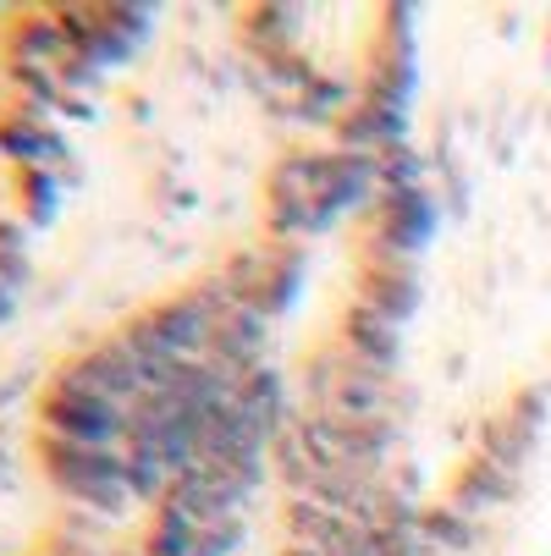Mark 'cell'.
Segmentation results:
<instances>
[{"label": "cell", "mask_w": 551, "mask_h": 556, "mask_svg": "<svg viewBox=\"0 0 551 556\" xmlns=\"http://www.w3.org/2000/svg\"><path fill=\"white\" fill-rule=\"evenodd\" d=\"M39 425H45V435H61L77 446H122L127 452L133 408L105 403V396H89V391H50L39 403Z\"/></svg>", "instance_id": "obj_1"}, {"label": "cell", "mask_w": 551, "mask_h": 556, "mask_svg": "<svg viewBox=\"0 0 551 556\" xmlns=\"http://www.w3.org/2000/svg\"><path fill=\"white\" fill-rule=\"evenodd\" d=\"M50 391H89V396H105V403L133 408L138 396H143V375H138V364H133L127 342H122V337H111V342L89 348L84 358H72V364L50 380Z\"/></svg>", "instance_id": "obj_2"}, {"label": "cell", "mask_w": 551, "mask_h": 556, "mask_svg": "<svg viewBox=\"0 0 551 556\" xmlns=\"http://www.w3.org/2000/svg\"><path fill=\"white\" fill-rule=\"evenodd\" d=\"M39 463H45V480L55 491L127 480V452L122 446H77V441H61V435H39Z\"/></svg>", "instance_id": "obj_3"}, {"label": "cell", "mask_w": 551, "mask_h": 556, "mask_svg": "<svg viewBox=\"0 0 551 556\" xmlns=\"http://www.w3.org/2000/svg\"><path fill=\"white\" fill-rule=\"evenodd\" d=\"M265 337H271V320L260 308H249V303H238L231 314H221L215 320V337H210V364H221L231 380H243V375H254V369H265L260 358H265Z\"/></svg>", "instance_id": "obj_4"}, {"label": "cell", "mask_w": 551, "mask_h": 556, "mask_svg": "<svg viewBox=\"0 0 551 556\" xmlns=\"http://www.w3.org/2000/svg\"><path fill=\"white\" fill-rule=\"evenodd\" d=\"M143 320V331L161 342L166 353H177V358H204L210 353V337H215V314L188 292V298H172V303H161V308H149V314H138Z\"/></svg>", "instance_id": "obj_5"}, {"label": "cell", "mask_w": 551, "mask_h": 556, "mask_svg": "<svg viewBox=\"0 0 551 556\" xmlns=\"http://www.w3.org/2000/svg\"><path fill=\"white\" fill-rule=\"evenodd\" d=\"M0 154L17 161V172H55L61 161H72V149L45 127V116L39 111H23V105L0 122Z\"/></svg>", "instance_id": "obj_6"}, {"label": "cell", "mask_w": 551, "mask_h": 556, "mask_svg": "<svg viewBox=\"0 0 551 556\" xmlns=\"http://www.w3.org/2000/svg\"><path fill=\"white\" fill-rule=\"evenodd\" d=\"M359 303L386 314L391 326H409L419 314V265H364L359 276Z\"/></svg>", "instance_id": "obj_7"}, {"label": "cell", "mask_w": 551, "mask_h": 556, "mask_svg": "<svg viewBox=\"0 0 551 556\" xmlns=\"http://www.w3.org/2000/svg\"><path fill=\"white\" fill-rule=\"evenodd\" d=\"M342 353L359 358L375 375H391V364H398V353H403V326H391L386 314L353 303L348 320H342Z\"/></svg>", "instance_id": "obj_8"}, {"label": "cell", "mask_w": 551, "mask_h": 556, "mask_svg": "<svg viewBox=\"0 0 551 556\" xmlns=\"http://www.w3.org/2000/svg\"><path fill=\"white\" fill-rule=\"evenodd\" d=\"M403 132H409V111H386V105L359 100V105L337 122V149H348V154H375V161H380L386 149L403 143Z\"/></svg>", "instance_id": "obj_9"}, {"label": "cell", "mask_w": 551, "mask_h": 556, "mask_svg": "<svg viewBox=\"0 0 551 556\" xmlns=\"http://www.w3.org/2000/svg\"><path fill=\"white\" fill-rule=\"evenodd\" d=\"M66 55H72V45H66L55 12H23V17H12V28H7V61L12 66H61Z\"/></svg>", "instance_id": "obj_10"}, {"label": "cell", "mask_w": 551, "mask_h": 556, "mask_svg": "<svg viewBox=\"0 0 551 556\" xmlns=\"http://www.w3.org/2000/svg\"><path fill=\"white\" fill-rule=\"evenodd\" d=\"M231 403H238L249 419H260L271 435H281L298 414L287 408V380L276 375V369H254V375H243L238 386H231Z\"/></svg>", "instance_id": "obj_11"}, {"label": "cell", "mask_w": 551, "mask_h": 556, "mask_svg": "<svg viewBox=\"0 0 551 556\" xmlns=\"http://www.w3.org/2000/svg\"><path fill=\"white\" fill-rule=\"evenodd\" d=\"M298 287H303V249H265V276H260V298L254 308L265 314V320H276V314H287L298 303Z\"/></svg>", "instance_id": "obj_12"}, {"label": "cell", "mask_w": 551, "mask_h": 556, "mask_svg": "<svg viewBox=\"0 0 551 556\" xmlns=\"http://www.w3.org/2000/svg\"><path fill=\"white\" fill-rule=\"evenodd\" d=\"M508 496H513V473L497 468L491 457H468L463 473H458V485H452V507L468 513V518L497 507V502H508Z\"/></svg>", "instance_id": "obj_13"}, {"label": "cell", "mask_w": 551, "mask_h": 556, "mask_svg": "<svg viewBox=\"0 0 551 556\" xmlns=\"http://www.w3.org/2000/svg\"><path fill=\"white\" fill-rule=\"evenodd\" d=\"M177 463L166 452H154V446H127V491L133 502H149V507H161L177 485Z\"/></svg>", "instance_id": "obj_14"}, {"label": "cell", "mask_w": 551, "mask_h": 556, "mask_svg": "<svg viewBox=\"0 0 551 556\" xmlns=\"http://www.w3.org/2000/svg\"><path fill=\"white\" fill-rule=\"evenodd\" d=\"M7 84H12V94L23 100V111H39V116H55V111H66V100H72L55 66H12V61H7Z\"/></svg>", "instance_id": "obj_15"}, {"label": "cell", "mask_w": 551, "mask_h": 556, "mask_svg": "<svg viewBox=\"0 0 551 556\" xmlns=\"http://www.w3.org/2000/svg\"><path fill=\"white\" fill-rule=\"evenodd\" d=\"M535 435H540V430L518 425L513 414H508V419H491V425H480V457H491L497 468L518 473V468L535 457Z\"/></svg>", "instance_id": "obj_16"}, {"label": "cell", "mask_w": 551, "mask_h": 556, "mask_svg": "<svg viewBox=\"0 0 551 556\" xmlns=\"http://www.w3.org/2000/svg\"><path fill=\"white\" fill-rule=\"evenodd\" d=\"M419 534L441 551V556H463V551H475L480 545V523L458 513V507H425L419 513Z\"/></svg>", "instance_id": "obj_17"}, {"label": "cell", "mask_w": 551, "mask_h": 556, "mask_svg": "<svg viewBox=\"0 0 551 556\" xmlns=\"http://www.w3.org/2000/svg\"><path fill=\"white\" fill-rule=\"evenodd\" d=\"M193 540H199V523L183 507L161 502L154 523H149V540H143V556H193Z\"/></svg>", "instance_id": "obj_18"}, {"label": "cell", "mask_w": 551, "mask_h": 556, "mask_svg": "<svg viewBox=\"0 0 551 556\" xmlns=\"http://www.w3.org/2000/svg\"><path fill=\"white\" fill-rule=\"evenodd\" d=\"M243 23H249V45H254V55H265V50H292V45H298V23H303V12H298V7H254Z\"/></svg>", "instance_id": "obj_19"}, {"label": "cell", "mask_w": 551, "mask_h": 556, "mask_svg": "<svg viewBox=\"0 0 551 556\" xmlns=\"http://www.w3.org/2000/svg\"><path fill=\"white\" fill-rule=\"evenodd\" d=\"M271 463H276L281 480L292 485V496H309V491H314V480H321V468H314V457L303 452V441H298V430H292V425L271 441Z\"/></svg>", "instance_id": "obj_20"}, {"label": "cell", "mask_w": 551, "mask_h": 556, "mask_svg": "<svg viewBox=\"0 0 551 556\" xmlns=\"http://www.w3.org/2000/svg\"><path fill=\"white\" fill-rule=\"evenodd\" d=\"M348 111L353 100L342 94V84H326V77H309V89L298 94V122H314V127H337Z\"/></svg>", "instance_id": "obj_21"}, {"label": "cell", "mask_w": 551, "mask_h": 556, "mask_svg": "<svg viewBox=\"0 0 551 556\" xmlns=\"http://www.w3.org/2000/svg\"><path fill=\"white\" fill-rule=\"evenodd\" d=\"M403 188H425V154H414L409 143L380 154V193H403Z\"/></svg>", "instance_id": "obj_22"}, {"label": "cell", "mask_w": 551, "mask_h": 556, "mask_svg": "<svg viewBox=\"0 0 551 556\" xmlns=\"http://www.w3.org/2000/svg\"><path fill=\"white\" fill-rule=\"evenodd\" d=\"M17 193H28L23 204H28L34 220H50L55 199H61V182H55V172H17Z\"/></svg>", "instance_id": "obj_23"}, {"label": "cell", "mask_w": 551, "mask_h": 556, "mask_svg": "<svg viewBox=\"0 0 551 556\" xmlns=\"http://www.w3.org/2000/svg\"><path fill=\"white\" fill-rule=\"evenodd\" d=\"M105 23L138 50V45L149 39V28H154V12H149V7H105Z\"/></svg>", "instance_id": "obj_24"}, {"label": "cell", "mask_w": 551, "mask_h": 556, "mask_svg": "<svg viewBox=\"0 0 551 556\" xmlns=\"http://www.w3.org/2000/svg\"><path fill=\"white\" fill-rule=\"evenodd\" d=\"M243 540V518H226V523H210V529H199V540H193V556H226L231 545Z\"/></svg>", "instance_id": "obj_25"}, {"label": "cell", "mask_w": 551, "mask_h": 556, "mask_svg": "<svg viewBox=\"0 0 551 556\" xmlns=\"http://www.w3.org/2000/svg\"><path fill=\"white\" fill-rule=\"evenodd\" d=\"M0 281H7V287L23 298V287L34 281V265H28V254H17V249H0Z\"/></svg>", "instance_id": "obj_26"}, {"label": "cell", "mask_w": 551, "mask_h": 556, "mask_svg": "<svg viewBox=\"0 0 551 556\" xmlns=\"http://www.w3.org/2000/svg\"><path fill=\"white\" fill-rule=\"evenodd\" d=\"M513 419H518V425H529V430H540V419H546V396H540V391H518Z\"/></svg>", "instance_id": "obj_27"}, {"label": "cell", "mask_w": 551, "mask_h": 556, "mask_svg": "<svg viewBox=\"0 0 551 556\" xmlns=\"http://www.w3.org/2000/svg\"><path fill=\"white\" fill-rule=\"evenodd\" d=\"M0 249L28 254V231H23V220H7V215H0Z\"/></svg>", "instance_id": "obj_28"}, {"label": "cell", "mask_w": 551, "mask_h": 556, "mask_svg": "<svg viewBox=\"0 0 551 556\" xmlns=\"http://www.w3.org/2000/svg\"><path fill=\"white\" fill-rule=\"evenodd\" d=\"M12 314H17V292H12L7 281H0V326H7V320H12Z\"/></svg>", "instance_id": "obj_29"}, {"label": "cell", "mask_w": 551, "mask_h": 556, "mask_svg": "<svg viewBox=\"0 0 551 556\" xmlns=\"http://www.w3.org/2000/svg\"><path fill=\"white\" fill-rule=\"evenodd\" d=\"M287 556H326V551H314V545H287Z\"/></svg>", "instance_id": "obj_30"}, {"label": "cell", "mask_w": 551, "mask_h": 556, "mask_svg": "<svg viewBox=\"0 0 551 556\" xmlns=\"http://www.w3.org/2000/svg\"><path fill=\"white\" fill-rule=\"evenodd\" d=\"M39 556H55V551H39Z\"/></svg>", "instance_id": "obj_31"}]
</instances>
